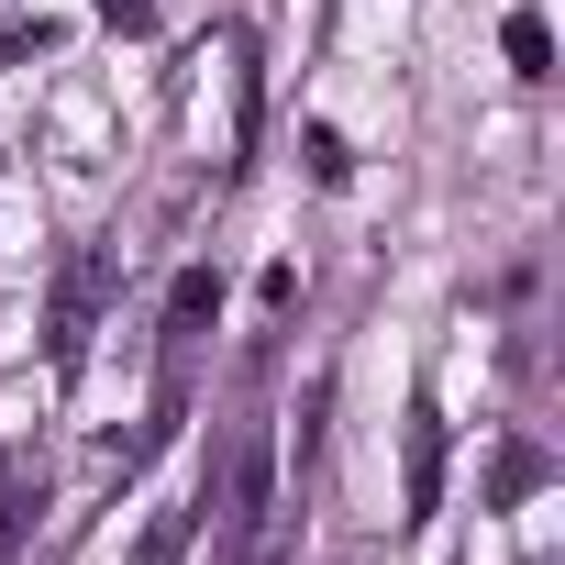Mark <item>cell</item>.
<instances>
[{
    "label": "cell",
    "mask_w": 565,
    "mask_h": 565,
    "mask_svg": "<svg viewBox=\"0 0 565 565\" xmlns=\"http://www.w3.org/2000/svg\"><path fill=\"white\" fill-rule=\"evenodd\" d=\"M399 466H411V521H433L444 510V411L433 399L399 422Z\"/></svg>",
    "instance_id": "6da1fadb"
},
{
    "label": "cell",
    "mask_w": 565,
    "mask_h": 565,
    "mask_svg": "<svg viewBox=\"0 0 565 565\" xmlns=\"http://www.w3.org/2000/svg\"><path fill=\"white\" fill-rule=\"evenodd\" d=\"M100 289H111V255H78L67 266V289H56V366H78V344H89V311H100Z\"/></svg>",
    "instance_id": "7a4b0ae2"
},
{
    "label": "cell",
    "mask_w": 565,
    "mask_h": 565,
    "mask_svg": "<svg viewBox=\"0 0 565 565\" xmlns=\"http://www.w3.org/2000/svg\"><path fill=\"white\" fill-rule=\"evenodd\" d=\"M499 45H510V67H521V78H554V23H543V12H510V23H499Z\"/></svg>",
    "instance_id": "3957f363"
},
{
    "label": "cell",
    "mask_w": 565,
    "mask_h": 565,
    "mask_svg": "<svg viewBox=\"0 0 565 565\" xmlns=\"http://www.w3.org/2000/svg\"><path fill=\"white\" fill-rule=\"evenodd\" d=\"M200 521H211V510H200V499H189V510H156V521H145V543H134V565H178V554H189V532H200Z\"/></svg>",
    "instance_id": "277c9868"
},
{
    "label": "cell",
    "mask_w": 565,
    "mask_h": 565,
    "mask_svg": "<svg viewBox=\"0 0 565 565\" xmlns=\"http://www.w3.org/2000/svg\"><path fill=\"white\" fill-rule=\"evenodd\" d=\"M211 311H222V277H211V266H189V277H178V300H167V322H178V333H200Z\"/></svg>",
    "instance_id": "5b68a950"
},
{
    "label": "cell",
    "mask_w": 565,
    "mask_h": 565,
    "mask_svg": "<svg viewBox=\"0 0 565 565\" xmlns=\"http://www.w3.org/2000/svg\"><path fill=\"white\" fill-rule=\"evenodd\" d=\"M300 156H311V178H322V189H344V178H355V156H344V134H333V122H311V134H300Z\"/></svg>",
    "instance_id": "8992f818"
},
{
    "label": "cell",
    "mask_w": 565,
    "mask_h": 565,
    "mask_svg": "<svg viewBox=\"0 0 565 565\" xmlns=\"http://www.w3.org/2000/svg\"><path fill=\"white\" fill-rule=\"evenodd\" d=\"M532 488H543V455H532V444H510V455H499V477H488V499H532Z\"/></svg>",
    "instance_id": "52a82bcc"
},
{
    "label": "cell",
    "mask_w": 565,
    "mask_h": 565,
    "mask_svg": "<svg viewBox=\"0 0 565 565\" xmlns=\"http://www.w3.org/2000/svg\"><path fill=\"white\" fill-rule=\"evenodd\" d=\"M89 12H111V23H145V0H89Z\"/></svg>",
    "instance_id": "ba28073f"
}]
</instances>
